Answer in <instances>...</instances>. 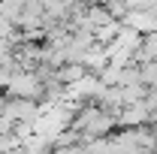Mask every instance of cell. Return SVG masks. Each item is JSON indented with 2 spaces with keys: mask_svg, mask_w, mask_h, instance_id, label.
I'll return each instance as SVG.
<instances>
[{
  "mask_svg": "<svg viewBox=\"0 0 157 154\" xmlns=\"http://www.w3.org/2000/svg\"><path fill=\"white\" fill-rule=\"evenodd\" d=\"M121 24L130 27V30H136L139 37H148V33L157 30V9H130L121 18Z\"/></svg>",
  "mask_w": 157,
  "mask_h": 154,
  "instance_id": "6da1fadb",
  "label": "cell"
},
{
  "mask_svg": "<svg viewBox=\"0 0 157 154\" xmlns=\"http://www.w3.org/2000/svg\"><path fill=\"white\" fill-rule=\"evenodd\" d=\"M142 60H157V30L142 37V42H139V52L133 58V64H142Z\"/></svg>",
  "mask_w": 157,
  "mask_h": 154,
  "instance_id": "7a4b0ae2",
  "label": "cell"
},
{
  "mask_svg": "<svg viewBox=\"0 0 157 154\" xmlns=\"http://www.w3.org/2000/svg\"><path fill=\"white\" fill-rule=\"evenodd\" d=\"M15 73V67H9V64H0V94L6 91V85H9V76Z\"/></svg>",
  "mask_w": 157,
  "mask_h": 154,
  "instance_id": "3957f363",
  "label": "cell"
}]
</instances>
